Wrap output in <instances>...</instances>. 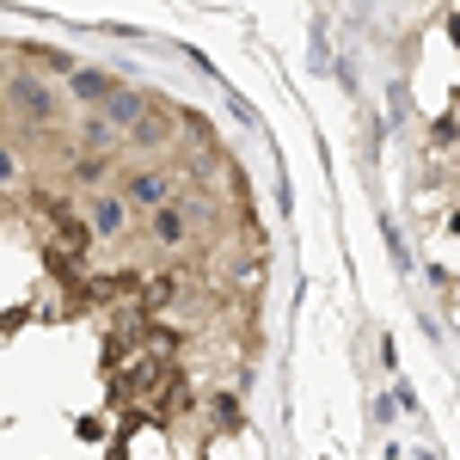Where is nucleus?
I'll return each instance as SVG.
<instances>
[{
    "label": "nucleus",
    "instance_id": "f257e3e1",
    "mask_svg": "<svg viewBox=\"0 0 460 460\" xmlns=\"http://www.w3.org/2000/svg\"><path fill=\"white\" fill-rule=\"evenodd\" d=\"M442 31L460 37V19H442ZM424 209L436 215V264L460 288V86L436 105V129L424 142Z\"/></svg>",
    "mask_w": 460,
    "mask_h": 460
}]
</instances>
